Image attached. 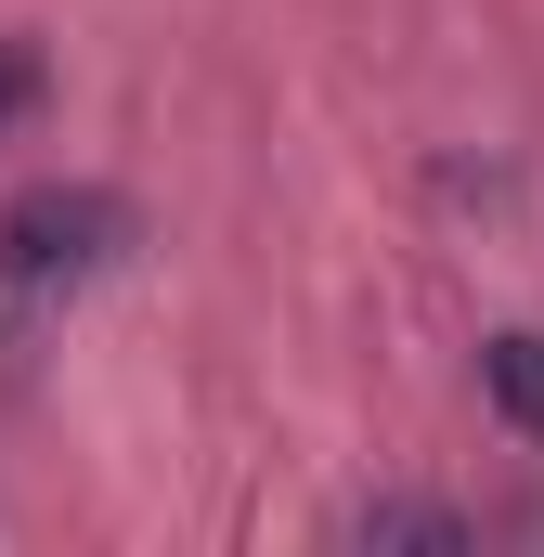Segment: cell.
Returning <instances> with one entry per match:
<instances>
[{"label":"cell","instance_id":"cell-1","mask_svg":"<svg viewBox=\"0 0 544 557\" xmlns=\"http://www.w3.org/2000/svg\"><path fill=\"white\" fill-rule=\"evenodd\" d=\"M118 247H131V208H118L104 182H39V195L0 221V350L52 337L91 285L118 273Z\"/></svg>","mask_w":544,"mask_h":557},{"label":"cell","instance_id":"cell-2","mask_svg":"<svg viewBox=\"0 0 544 557\" xmlns=\"http://www.w3.org/2000/svg\"><path fill=\"white\" fill-rule=\"evenodd\" d=\"M480 376H493V403H506L519 428H544V337H493Z\"/></svg>","mask_w":544,"mask_h":557},{"label":"cell","instance_id":"cell-3","mask_svg":"<svg viewBox=\"0 0 544 557\" xmlns=\"http://www.w3.org/2000/svg\"><path fill=\"white\" fill-rule=\"evenodd\" d=\"M350 545H480V532H467L454 506H363V519H350Z\"/></svg>","mask_w":544,"mask_h":557},{"label":"cell","instance_id":"cell-4","mask_svg":"<svg viewBox=\"0 0 544 557\" xmlns=\"http://www.w3.org/2000/svg\"><path fill=\"white\" fill-rule=\"evenodd\" d=\"M26 104H39V52H26V39H0V143H13Z\"/></svg>","mask_w":544,"mask_h":557}]
</instances>
